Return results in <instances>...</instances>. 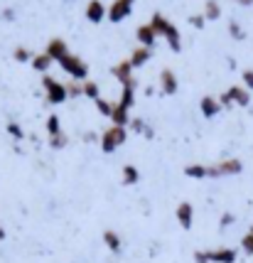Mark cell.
I'll return each mask as SVG.
<instances>
[{"label": "cell", "instance_id": "6da1fadb", "mask_svg": "<svg viewBox=\"0 0 253 263\" xmlns=\"http://www.w3.org/2000/svg\"><path fill=\"white\" fill-rule=\"evenodd\" d=\"M150 25H152V30L158 34H162L165 40H167V45H170V49L172 52H180L182 49V34H180V30L174 27L162 12H155L152 15V20H150Z\"/></svg>", "mask_w": 253, "mask_h": 263}, {"label": "cell", "instance_id": "7a4b0ae2", "mask_svg": "<svg viewBox=\"0 0 253 263\" xmlns=\"http://www.w3.org/2000/svg\"><path fill=\"white\" fill-rule=\"evenodd\" d=\"M42 86H45V91H47V101L52 103V106H59V103H64L67 99H69L67 84L57 81L54 77H49V74L42 77Z\"/></svg>", "mask_w": 253, "mask_h": 263}, {"label": "cell", "instance_id": "3957f363", "mask_svg": "<svg viewBox=\"0 0 253 263\" xmlns=\"http://www.w3.org/2000/svg\"><path fill=\"white\" fill-rule=\"evenodd\" d=\"M59 67L64 69V71H67L74 81H89V79H86V77H89V64H86L81 57H76V54L64 57L62 62H59Z\"/></svg>", "mask_w": 253, "mask_h": 263}, {"label": "cell", "instance_id": "277c9868", "mask_svg": "<svg viewBox=\"0 0 253 263\" xmlns=\"http://www.w3.org/2000/svg\"><path fill=\"white\" fill-rule=\"evenodd\" d=\"M128 140V130L121 126H111L108 130H104V136H101V150L104 153H113L115 148H121L123 143Z\"/></svg>", "mask_w": 253, "mask_h": 263}, {"label": "cell", "instance_id": "5b68a950", "mask_svg": "<svg viewBox=\"0 0 253 263\" xmlns=\"http://www.w3.org/2000/svg\"><path fill=\"white\" fill-rule=\"evenodd\" d=\"M239 172H243V162L239 158H226V160L209 167V177H231V175H239Z\"/></svg>", "mask_w": 253, "mask_h": 263}, {"label": "cell", "instance_id": "8992f818", "mask_svg": "<svg viewBox=\"0 0 253 263\" xmlns=\"http://www.w3.org/2000/svg\"><path fill=\"white\" fill-rule=\"evenodd\" d=\"M133 3L135 0H113V5L108 8V20L111 23H123L128 15L133 12Z\"/></svg>", "mask_w": 253, "mask_h": 263}, {"label": "cell", "instance_id": "52a82bcc", "mask_svg": "<svg viewBox=\"0 0 253 263\" xmlns=\"http://www.w3.org/2000/svg\"><path fill=\"white\" fill-rule=\"evenodd\" d=\"M84 15H86L89 23L99 25V23H104V17H108V8H106L101 0H89V5H86Z\"/></svg>", "mask_w": 253, "mask_h": 263}, {"label": "cell", "instance_id": "ba28073f", "mask_svg": "<svg viewBox=\"0 0 253 263\" xmlns=\"http://www.w3.org/2000/svg\"><path fill=\"white\" fill-rule=\"evenodd\" d=\"M49 57L54 59V62H62L64 57H69L71 52H69V45L62 40V37H52L49 40V45H47V49H45Z\"/></svg>", "mask_w": 253, "mask_h": 263}, {"label": "cell", "instance_id": "9c48e42d", "mask_svg": "<svg viewBox=\"0 0 253 263\" xmlns=\"http://www.w3.org/2000/svg\"><path fill=\"white\" fill-rule=\"evenodd\" d=\"M177 86H180V81H177L172 69H162L160 71V91L165 93V96H174V93H177Z\"/></svg>", "mask_w": 253, "mask_h": 263}, {"label": "cell", "instance_id": "30bf717a", "mask_svg": "<svg viewBox=\"0 0 253 263\" xmlns=\"http://www.w3.org/2000/svg\"><path fill=\"white\" fill-rule=\"evenodd\" d=\"M174 214H177V221H180L182 229H192V224H194V206L189 202H180Z\"/></svg>", "mask_w": 253, "mask_h": 263}, {"label": "cell", "instance_id": "8fae6325", "mask_svg": "<svg viewBox=\"0 0 253 263\" xmlns=\"http://www.w3.org/2000/svg\"><path fill=\"white\" fill-rule=\"evenodd\" d=\"M221 103H219V99H214V96H202V101H199V111H202V116L204 118H214V116L221 114Z\"/></svg>", "mask_w": 253, "mask_h": 263}, {"label": "cell", "instance_id": "7c38bea8", "mask_svg": "<svg viewBox=\"0 0 253 263\" xmlns=\"http://www.w3.org/2000/svg\"><path fill=\"white\" fill-rule=\"evenodd\" d=\"M111 74H113V77L121 81L123 86H126L128 81H133V64H130V59H123V62H118V64L111 69Z\"/></svg>", "mask_w": 253, "mask_h": 263}, {"label": "cell", "instance_id": "4fadbf2b", "mask_svg": "<svg viewBox=\"0 0 253 263\" xmlns=\"http://www.w3.org/2000/svg\"><path fill=\"white\" fill-rule=\"evenodd\" d=\"M135 37H138L140 47H148V49H152L155 40H158V32L152 30V25H140L138 30H135Z\"/></svg>", "mask_w": 253, "mask_h": 263}, {"label": "cell", "instance_id": "5bb4252c", "mask_svg": "<svg viewBox=\"0 0 253 263\" xmlns=\"http://www.w3.org/2000/svg\"><path fill=\"white\" fill-rule=\"evenodd\" d=\"M226 93H229V99L233 101V106H248L251 103V93H248L246 86H231Z\"/></svg>", "mask_w": 253, "mask_h": 263}, {"label": "cell", "instance_id": "9a60e30c", "mask_svg": "<svg viewBox=\"0 0 253 263\" xmlns=\"http://www.w3.org/2000/svg\"><path fill=\"white\" fill-rule=\"evenodd\" d=\"M209 256H211V263H236L239 253L233 249H214V251H209Z\"/></svg>", "mask_w": 253, "mask_h": 263}, {"label": "cell", "instance_id": "2e32d148", "mask_svg": "<svg viewBox=\"0 0 253 263\" xmlns=\"http://www.w3.org/2000/svg\"><path fill=\"white\" fill-rule=\"evenodd\" d=\"M135 103V79L128 81L126 86H123V93H121V101H118V106H123V108H128L130 111V106Z\"/></svg>", "mask_w": 253, "mask_h": 263}, {"label": "cell", "instance_id": "e0dca14e", "mask_svg": "<svg viewBox=\"0 0 253 263\" xmlns=\"http://www.w3.org/2000/svg\"><path fill=\"white\" fill-rule=\"evenodd\" d=\"M152 57V49H148V47H135L133 49V54H130V64H133V69H138V67H143L148 59Z\"/></svg>", "mask_w": 253, "mask_h": 263}, {"label": "cell", "instance_id": "ac0fdd59", "mask_svg": "<svg viewBox=\"0 0 253 263\" xmlns=\"http://www.w3.org/2000/svg\"><path fill=\"white\" fill-rule=\"evenodd\" d=\"M184 177H189V180H204V177H209V167L207 165H199V162H192V165L184 167Z\"/></svg>", "mask_w": 253, "mask_h": 263}, {"label": "cell", "instance_id": "d6986e66", "mask_svg": "<svg viewBox=\"0 0 253 263\" xmlns=\"http://www.w3.org/2000/svg\"><path fill=\"white\" fill-rule=\"evenodd\" d=\"M104 243L108 246V251H113V253H118L121 249H123V239H121L113 229H106L104 231Z\"/></svg>", "mask_w": 253, "mask_h": 263}, {"label": "cell", "instance_id": "ffe728a7", "mask_svg": "<svg viewBox=\"0 0 253 263\" xmlns=\"http://www.w3.org/2000/svg\"><path fill=\"white\" fill-rule=\"evenodd\" d=\"M111 121H113V126H121V128H126L133 118L128 116V108H123V106H118L115 103V108H113V116H111Z\"/></svg>", "mask_w": 253, "mask_h": 263}, {"label": "cell", "instance_id": "44dd1931", "mask_svg": "<svg viewBox=\"0 0 253 263\" xmlns=\"http://www.w3.org/2000/svg\"><path fill=\"white\" fill-rule=\"evenodd\" d=\"M204 17L207 20H219L221 17V3L219 0H207L204 3Z\"/></svg>", "mask_w": 253, "mask_h": 263}, {"label": "cell", "instance_id": "7402d4cb", "mask_svg": "<svg viewBox=\"0 0 253 263\" xmlns=\"http://www.w3.org/2000/svg\"><path fill=\"white\" fill-rule=\"evenodd\" d=\"M52 62H54V59L49 57L47 52H42V54H35V57H32V69H35V71H47V69L52 67Z\"/></svg>", "mask_w": 253, "mask_h": 263}, {"label": "cell", "instance_id": "603a6c76", "mask_svg": "<svg viewBox=\"0 0 253 263\" xmlns=\"http://www.w3.org/2000/svg\"><path fill=\"white\" fill-rule=\"evenodd\" d=\"M140 182V170L135 165H123V184H138Z\"/></svg>", "mask_w": 253, "mask_h": 263}, {"label": "cell", "instance_id": "cb8c5ba5", "mask_svg": "<svg viewBox=\"0 0 253 263\" xmlns=\"http://www.w3.org/2000/svg\"><path fill=\"white\" fill-rule=\"evenodd\" d=\"M45 128H47V133H49V138L59 136V133H62V121H59V116L57 114L49 116V118H47V123H45Z\"/></svg>", "mask_w": 253, "mask_h": 263}, {"label": "cell", "instance_id": "d4e9b609", "mask_svg": "<svg viewBox=\"0 0 253 263\" xmlns=\"http://www.w3.org/2000/svg\"><path fill=\"white\" fill-rule=\"evenodd\" d=\"M84 96H86V99H91V101L101 99V89H99V84H96V81H84Z\"/></svg>", "mask_w": 253, "mask_h": 263}, {"label": "cell", "instance_id": "484cf974", "mask_svg": "<svg viewBox=\"0 0 253 263\" xmlns=\"http://www.w3.org/2000/svg\"><path fill=\"white\" fill-rule=\"evenodd\" d=\"M12 57H15V62H20V64H23V62H32V52H30L27 47L20 45V47H15Z\"/></svg>", "mask_w": 253, "mask_h": 263}, {"label": "cell", "instance_id": "4316f807", "mask_svg": "<svg viewBox=\"0 0 253 263\" xmlns=\"http://www.w3.org/2000/svg\"><path fill=\"white\" fill-rule=\"evenodd\" d=\"M93 103H96V108H99V114H101V116H108V118L113 116V108H115V106L111 101H106V99H96Z\"/></svg>", "mask_w": 253, "mask_h": 263}, {"label": "cell", "instance_id": "83f0119b", "mask_svg": "<svg viewBox=\"0 0 253 263\" xmlns=\"http://www.w3.org/2000/svg\"><path fill=\"white\" fill-rule=\"evenodd\" d=\"M67 143H69V138H67V133H64V130H62L59 136H52V138H49V145H52L54 150H62L64 145H67Z\"/></svg>", "mask_w": 253, "mask_h": 263}, {"label": "cell", "instance_id": "f1b7e54d", "mask_svg": "<svg viewBox=\"0 0 253 263\" xmlns=\"http://www.w3.org/2000/svg\"><path fill=\"white\" fill-rule=\"evenodd\" d=\"M67 91H69L71 99L84 96V81H71V84H67Z\"/></svg>", "mask_w": 253, "mask_h": 263}, {"label": "cell", "instance_id": "f546056e", "mask_svg": "<svg viewBox=\"0 0 253 263\" xmlns=\"http://www.w3.org/2000/svg\"><path fill=\"white\" fill-rule=\"evenodd\" d=\"M241 249L248 253V256H253V227L248 229V234H246V236L241 239Z\"/></svg>", "mask_w": 253, "mask_h": 263}, {"label": "cell", "instance_id": "4dcf8cb0", "mask_svg": "<svg viewBox=\"0 0 253 263\" xmlns=\"http://www.w3.org/2000/svg\"><path fill=\"white\" fill-rule=\"evenodd\" d=\"M229 32H231V37H233V40H243V37H246V34H243V27L236 23V20H231V23H229Z\"/></svg>", "mask_w": 253, "mask_h": 263}, {"label": "cell", "instance_id": "1f68e13d", "mask_svg": "<svg viewBox=\"0 0 253 263\" xmlns=\"http://www.w3.org/2000/svg\"><path fill=\"white\" fill-rule=\"evenodd\" d=\"M8 133H10L15 140H23L25 138V130L20 128V123H8Z\"/></svg>", "mask_w": 253, "mask_h": 263}, {"label": "cell", "instance_id": "d6a6232c", "mask_svg": "<svg viewBox=\"0 0 253 263\" xmlns=\"http://www.w3.org/2000/svg\"><path fill=\"white\" fill-rule=\"evenodd\" d=\"M241 79H243V86H246L248 91H253V69H246L241 74Z\"/></svg>", "mask_w": 253, "mask_h": 263}, {"label": "cell", "instance_id": "836d02e7", "mask_svg": "<svg viewBox=\"0 0 253 263\" xmlns=\"http://www.w3.org/2000/svg\"><path fill=\"white\" fill-rule=\"evenodd\" d=\"M189 25H192V27H197V30H199V27H204V25H207L204 12H202V15H192V17H189Z\"/></svg>", "mask_w": 253, "mask_h": 263}, {"label": "cell", "instance_id": "e575fe53", "mask_svg": "<svg viewBox=\"0 0 253 263\" xmlns=\"http://www.w3.org/2000/svg\"><path fill=\"white\" fill-rule=\"evenodd\" d=\"M130 128H133L135 133H143V130L148 133V126H145V121H143V118H133V121H130Z\"/></svg>", "mask_w": 253, "mask_h": 263}, {"label": "cell", "instance_id": "d590c367", "mask_svg": "<svg viewBox=\"0 0 253 263\" xmlns=\"http://www.w3.org/2000/svg\"><path fill=\"white\" fill-rule=\"evenodd\" d=\"M194 263H211L209 251H194Z\"/></svg>", "mask_w": 253, "mask_h": 263}, {"label": "cell", "instance_id": "8d00e7d4", "mask_svg": "<svg viewBox=\"0 0 253 263\" xmlns=\"http://www.w3.org/2000/svg\"><path fill=\"white\" fill-rule=\"evenodd\" d=\"M229 224H233V214H224L221 217V227H229Z\"/></svg>", "mask_w": 253, "mask_h": 263}, {"label": "cell", "instance_id": "74e56055", "mask_svg": "<svg viewBox=\"0 0 253 263\" xmlns=\"http://www.w3.org/2000/svg\"><path fill=\"white\" fill-rule=\"evenodd\" d=\"M3 17H5V20H12V10H10V8H8V10H3Z\"/></svg>", "mask_w": 253, "mask_h": 263}, {"label": "cell", "instance_id": "f35d334b", "mask_svg": "<svg viewBox=\"0 0 253 263\" xmlns=\"http://www.w3.org/2000/svg\"><path fill=\"white\" fill-rule=\"evenodd\" d=\"M233 3H241V5H253V0H233Z\"/></svg>", "mask_w": 253, "mask_h": 263}, {"label": "cell", "instance_id": "ab89813d", "mask_svg": "<svg viewBox=\"0 0 253 263\" xmlns=\"http://www.w3.org/2000/svg\"><path fill=\"white\" fill-rule=\"evenodd\" d=\"M5 236H8V234H5V229L0 227V241H5Z\"/></svg>", "mask_w": 253, "mask_h": 263}]
</instances>
